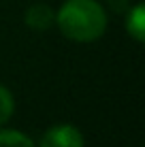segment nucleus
<instances>
[{
	"label": "nucleus",
	"mask_w": 145,
	"mask_h": 147,
	"mask_svg": "<svg viewBox=\"0 0 145 147\" xmlns=\"http://www.w3.org/2000/svg\"><path fill=\"white\" fill-rule=\"evenodd\" d=\"M56 22L64 36L79 43H90L103 36L107 15L96 0H66L60 7Z\"/></svg>",
	"instance_id": "1"
},
{
	"label": "nucleus",
	"mask_w": 145,
	"mask_h": 147,
	"mask_svg": "<svg viewBox=\"0 0 145 147\" xmlns=\"http://www.w3.org/2000/svg\"><path fill=\"white\" fill-rule=\"evenodd\" d=\"M41 147H83V136L77 128L60 124L45 132L41 139Z\"/></svg>",
	"instance_id": "2"
},
{
	"label": "nucleus",
	"mask_w": 145,
	"mask_h": 147,
	"mask_svg": "<svg viewBox=\"0 0 145 147\" xmlns=\"http://www.w3.org/2000/svg\"><path fill=\"white\" fill-rule=\"evenodd\" d=\"M56 22V15L47 4H32L26 11V24L34 30H47L51 24Z\"/></svg>",
	"instance_id": "3"
},
{
	"label": "nucleus",
	"mask_w": 145,
	"mask_h": 147,
	"mask_svg": "<svg viewBox=\"0 0 145 147\" xmlns=\"http://www.w3.org/2000/svg\"><path fill=\"white\" fill-rule=\"evenodd\" d=\"M126 30L130 32V36H132L134 40L143 43V38H145V11H143L141 4H137V7L128 13Z\"/></svg>",
	"instance_id": "4"
},
{
	"label": "nucleus",
	"mask_w": 145,
	"mask_h": 147,
	"mask_svg": "<svg viewBox=\"0 0 145 147\" xmlns=\"http://www.w3.org/2000/svg\"><path fill=\"white\" fill-rule=\"evenodd\" d=\"M0 147H34V143L17 130H0Z\"/></svg>",
	"instance_id": "5"
},
{
	"label": "nucleus",
	"mask_w": 145,
	"mask_h": 147,
	"mask_svg": "<svg viewBox=\"0 0 145 147\" xmlns=\"http://www.w3.org/2000/svg\"><path fill=\"white\" fill-rule=\"evenodd\" d=\"M13 115V96L9 94L7 88L0 85V126Z\"/></svg>",
	"instance_id": "6"
}]
</instances>
